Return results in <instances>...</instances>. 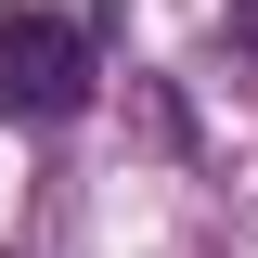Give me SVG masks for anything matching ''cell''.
Returning a JSON list of instances; mask_svg holds the SVG:
<instances>
[{"instance_id":"1","label":"cell","mask_w":258,"mask_h":258,"mask_svg":"<svg viewBox=\"0 0 258 258\" xmlns=\"http://www.w3.org/2000/svg\"><path fill=\"white\" fill-rule=\"evenodd\" d=\"M78 103H91V26L52 0H0V116L64 129Z\"/></svg>"}]
</instances>
